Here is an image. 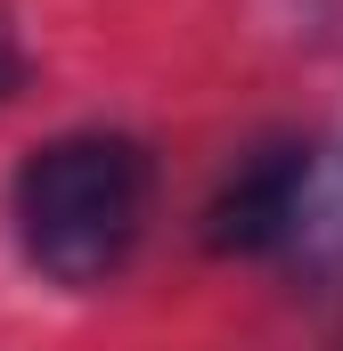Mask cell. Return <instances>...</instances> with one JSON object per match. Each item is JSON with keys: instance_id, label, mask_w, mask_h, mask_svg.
<instances>
[{"instance_id": "6da1fadb", "label": "cell", "mask_w": 343, "mask_h": 351, "mask_svg": "<svg viewBox=\"0 0 343 351\" xmlns=\"http://www.w3.org/2000/svg\"><path fill=\"white\" fill-rule=\"evenodd\" d=\"M156 213V156L131 131H58L8 180V229L33 278L90 294L139 254Z\"/></svg>"}, {"instance_id": "7a4b0ae2", "label": "cell", "mask_w": 343, "mask_h": 351, "mask_svg": "<svg viewBox=\"0 0 343 351\" xmlns=\"http://www.w3.org/2000/svg\"><path fill=\"white\" fill-rule=\"evenodd\" d=\"M311 180H319V156L303 147V139H261L246 147L229 180L213 188V204H204V245L213 254H294L303 237H311Z\"/></svg>"}, {"instance_id": "3957f363", "label": "cell", "mask_w": 343, "mask_h": 351, "mask_svg": "<svg viewBox=\"0 0 343 351\" xmlns=\"http://www.w3.org/2000/svg\"><path fill=\"white\" fill-rule=\"evenodd\" d=\"M25 82V25H16V8L0 0V98Z\"/></svg>"}, {"instance_id": "277c9868", "label": "cell", "mask_w": 343, "mask_h": 351, "mask_svg": "<svg viewBox=\"0 0 343 351\" xmlns=\"http://www.w3.org/2000/svg\"><path fill=\"white\" fill-rule=\"evenodd\" d=\"M294 8L311 16V33H319V41H335V49H343V0H294Z\"/></svg>"}]
</instances>
